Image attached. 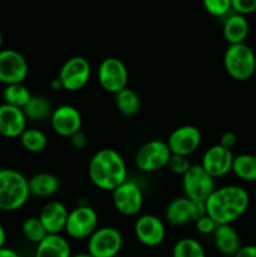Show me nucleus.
<instances>
[{
	"label": "nucleus",
	"instance_id": "obj_6",
	"mask_svg": "<svg viewBox=\"0 0 256 257\" xmlns=\"http://www.w3.org/2000/svg\"><path fill=\"white\" fill-rule=\"evenodd\" d=\"M171 155L172 153L165 141L152 140L141 146L136 153L135 162L138 170L142 172H157L167 167Z\"/></svg>",
	"mask_w": 256,
	"mask_h": 257
},
{
	"label": "nucleus",
	"instance_id": "obj_26",
	"mask_svg": "<svg viewBox=\"0 0 256 257\" xmlns=\"http://www.w3.org/2000/svg\"><path fill=\"white\" fill-rule=\"evenodd\" d=\"M32 97L33 94L30 93L29 88L25 87L23 83L5 85L3 89V99L5 104L20 108V109H24L27 107Z\"/></svg>",
	"mask_w": 256,
	"mask_h": 257
},
{
	"label": "nucleus",
	"instance_id": "obj_40",
	"mask_svg": "<svg viewBox=\"0 0 256 257\" xmlns=\"http://www.w3.org/2000/svg\"><path fill=\"white\" fill-rule=\"evenodd\" d=\"M5 242H7V231H5L4 226L0 223V248L4 247Z\"/></svg>",
	"mask_w": 256,
	"mask_h": 257
},
{
	"label": "nucleus",
	"instance_id": "obj_44",
	"mask_svg": "<svg viewBox=\"0 0 256 257\" xmlns=\"http://www.w3.org/2000/svg\"><path fill=\"white\" fill-rule=\"evenodd\" d=\"M115 257H123V256H119V255H118V256H115Z\"/></svg>",
	"mask_w": 256,
	"mask_h": 257
},
{
	"label": "nucleus",
	"instance_id": "obj_17",
	"mask_svg": "<svg viewBox=\"0 0 256 257\" xmlns=\"http://www.w3.org/2000/svg\"><path fill=\"white\" fill-rule=\"evenodd\" d=\"M28 128L24 110L9 104H0V136L5 138H19Z\"/></svg>",
	"mask_w": 256,
	"mask_h": 257
},
{
	"label": "nucleus",
	"instance_id": "obj_11",
	"mask_svg": "<svg viewBox=\"0 0 256 257\" xmlns=\"http://www.w3.org/2000/svg\"><path fill=\"white\" fill-rule=\"evenodd\" d=\"M113 206L123 216L132 217L138 215L143 206L142 188L137 182L127 180L112 192Z\"/></svg>",
	"mask_w": 256,
	"mask_h": 257
},
{
	"label": "nucleus",
	"instance_id": "obj_31",
	"mask_svg": "<svg viewBox=\"0 0 256 257\" xmlns=\"http://www.w3.org/2000/svg\"><path fill=\"white\" fill-rule=\"evenodd\" d=\"M202 4L206 12L216 18L225 17L232 10L231 0H202Z\"/></svg>",
	"mask_w": 256,
	"mask_h": 257
},
{
	"label": "nucleus",
	"instance_id": "obj_30",
	"mask_svg": "<svg viewBox=\"0 0 256 257\" xmlns=\"http://www.w3.org/2000/svg\"><path fill=\"white\" fill-rule=\"evenodd\" d=\"M22 233L25 237V240L32 243H35V245H38L48 235L40 218L35 217V216L28 217L22 223Z\"/></svg>",
	"mask_w": 256,
	"mask_h": 257
},
{
	"label": "nucleus",
	"instance_id": "obj_16",
	"mask_svg": "<svg viewBox=\"0 0 256 257\" xmlns=\"http://www.w3.org/2000/svg\"><path fill=\"white\" fill-rule=\"evenodd\" d=\"M233 157L231 150L222 147L221 145L211 146L206 152L203 153L201 166L203 170L216 180V178L225 177L226 175L232 170Z\"/></svg>",
	"mask_w": 256,
	"mask_h": 257
},
{
	"label": "nucleus",
	"instance_id": "obj_27",
	"mask_svg": "<svg viewBox=\"0 0 256 257\" xmlns=\"http://www.w3.org/2000/svg\"><path fill=\"white\" fill-rule=\"evenodd\" d=\"M23 110L27 119L33 120V122H43L47 118H50L53 113L52 104L43 95H33L30 102Z\"/></svg>",
	"mask_w": 256,
	"mask_h": 257
},
{
	"label": "nucleus",
	"instance_id": "obj_29",
	"mask_svg": "<svg viewBox=\"0 0 256 257\" xmlns=\"http://www.w3.org/2000/svg\"><path fill=\"white\" fill-rule=\"evenodd\" d=\"M172 257H206V252L200 241L192 237H185L175 243Z\"/></svg>",
	"mask_w": 256,
	"mask_h": 257
},
{
	"label": "nucleus",
	"instance_id": "obj_42",
	"mask_svg": "<svg viewBox=\"0 0 256 257\" xmlns=\"http://www.w3.org/2000/svg\"><path fill=\"white\" fill-rule=\"evenodd\" d=\"M70 257H93V256L88 252H79V253H75V255H72Z\"/></svg>",
	"mask_w": 256,
	"mask_h": 257
},
{
	"label": "nucleus",
	"instance_id": "obj_45",
	"mask_svg": "<svg viewBox=\"0 0 256 257\" xmlns=\"http://www.w3.org/2000/svg\"><path fill=\"white\" fill-rule=\"evenodd\" d=\"M255 39H256V32H255Z\"/></svg>",
	"mask_w": 256,
	"mask_h": 257
},
{
	"label": "nucleus",
	"instance_id": "obj_13",
	"mask_svg": "<svg viewBox=\"0 0 256 257\" xmlns=\"http://www.w3.org/2000/svg\"><path fill=\"white\" fill-rule=\"evenodd\" d=\"M201 141H202L201 131L195 125L186 124L173 130L168 136L166 143L172 155L190 157L198 150Z\"/></svg>",
	"mask_w": 256,
	"mask_h": 257
},
{
	"label": "nucleus",
	"instance_id": "obj_9",
	"mask_svg": "<svg viewBox=\"0 0 256 257\" xmlns=\"http://www.w3.org/2000/svg\"><path fill=\"white\" fill-rule=\"evenodd\" d=\"M98 83L103 90L117 94L128 87V69L124 63L115 57H108L98 67Z\"/></svg>",
	"mask_w": 256,
	"mask_h": 257
},
{
	"label": "nucleus",
	"instance_id": "obj_32",
	"mask_svg": "<svg viewBox=\"0 0 256 257\" xmlns=\"http://www.w3.org/2000/svg\"><path fill=\"white\" fill-rule=\"evenodd\" d=\"M192 166V163L190 162L188 157H185V156H177V155H171L170 161H168V170L172 173L178 176H183L190 167Z\"/></svg>",
	"mask_w": 256,
	"mask_h": 257
},
{
	"label": "nucleus",
	"instance_id": "obj_36",
	"mask_svg": "<svg viewBox=\"0 0 256 257\" xmlns=\"http://www.w3.org/2000/svg\"><path fill=\"white\" fill-rule=\"evenodd\" d=\"M69 140L73 147L77 148V150H84L88 146V137L84 132H82V131H79V132H77L75 135H73Z\"/></svg>",
	"mask_w": 256,
	"mask_h": 257
},
{
	"label": "nucleus",
	"instance_id": "obj_14",
	"mask_svg": "<svg viewBox=\"0 0 256 257\" xmlns=\"http://www.w3.org/2000/svg\"><path fill=\"white\" fill-rule=\"evenodd\" d=\"M133 231L136 238L146 247H157L162 245L166 238V226L163 221L150 213L140 216L136 220Z\"/></svg>",
	"mask_w": 256,
	"mask_h": 257
},
{
	"label": "nucleus",
	"instance_id": "obj_28",
	"mask_svg": "<svg viewBox=\"0 0 256 257\" xmlns=\"http://www.w3.org/2000/svg\"><path fill=\"white\" fill-rule=\"evenodd\" d=\"M23 148L30 153H40L47 148L48 137L38 128H27L19 137Z\"/></svg>",
	"mask_w": 256,
	"mask_h": 257
},
{
	"label": "nucleus",
	"instance_id": "obj_8",
	"mask_svg": "<svg viewBox=\"0 0 256 257\" xmlns=\"http://www.w3.org/2000/svg\"><path fill=\"white\" fill-rule=\"evenodd\" d=\"M215 188V178L211 177L201 165H192L182 176L183 195L191 201L205 202Z\"/></svg>",
	"mask_w": 256,
	"mask_h": 257
},
{
	"label": "nucleus",
	"instance_id": "obj_22",
	"mask_svg": "<svg viewBox=\"0 0 256 257\" xmlns=\"http://www.w3.org/2000/svg\"><path fill=\"white\" fill-rule=\"evenodd\" d=\"M30 196L40 198H48L58 193L60 188V181L53 173L39 172L28 180Z\"/></svg>",
	"mask_w": 256,
	"mask_h": 257
},
{
	"label": "nucleus",
	"instance_id": "obj_18",
	"mask_svg": "<svg viewBox=\"0 0 256 257\" xmlns=\"http://www.w3.org/2000/svg\"><path fill=\"white\" fill-rule=\"evenodd\" d=\"M68 213L64 205L59 201H50L45 203L38 217L42 221L48 235H59L65 230Z\"/></svg>",
	"mask_w": 256,
	"mask_h": 257
},
{
	"label": "nucleus",
	"instance_id": "obj_23",
	"mask_svg": "<svg viewBox=\"0 0 256 257\" xmlns=\"http://www.w3.org/2000/svg\"><path fill=\"white\" fill-rule=\"evenodd\" d=\"M165 217L173 226H183L188 222H192L191 200L185 196L173 198L166 207Z\"/></svg>",
	"mask_w": 256,
	"mask_h": 257
},
{
	"label": "nucleus",
	"instance_id": "obj_2",
	"mask_svg": "<svg viewBox=\"0 0 256 257\" xmlns=\"http://www.w3.org/2000/svg\"><path fill=\"white\" fill-rule=\"evenodd\" d=\"M88 176L93 185L102 191H113L128 180L127 165L115 150L103 148L93 155L88 165Z\"/></svg>",
	"mask_w": 256,
	"mask_h": 257
},
{
	"label": "nucleus",
	"instance_id": "obj_1",
	"mask_svg": "<svg viewBox=\"0 0 256 257\" xmlns=\"http://www.w3.org/2000/svg\"><path fill=\"white\" fill-rule=\"evenodd\" d=\"M205 203L207 216L217 225H232L247 211L250 195L241 186H221L215 188Z\"/></svg>",
	"mask_w": 256,
	"mask_h": 257
},
{
	"label": "nucleus",
	"instance_id": "obj_41",
	"mask_svg": "<svg viewBox=\"0 0 256 257\" xmlns=\"http://www.w3.org/2000/svg\"><path fill=\"white\" fill-rule=\"evenodd\" d=\"M50 88H52L53 90H55V92H57V90L63 89L62 84H60V82H59V79H58V78H55V79H53L52 82H50Z\"/></svg>",
	"mask_w": 256,
	"mask_h": 257
},
{
	"label": "nucleus",
	"instance_id": "obj_24",
	"mask_svg": "<svg viewBox=\"0 0 256 257\" xmlns=\"http://www.w3.org/2000/svg\"><path fill=\"white\" fill-rule=\"evenodd\" d=\"M231 172L238 180L245 182H256V156L251 153L235 156Z\"/></svg>",
	"mask_w": 256,
	"mask_h": 257
},
{
	"label": "nucleus",
	"instance_id": "obj_20",
	"mask_svg": "<svg viewBox=\"0 0 256 257\" xmlns=\"http://www.w3.org/2000/svg\"><path fill=\"white\" fill-rule=\"evenodd\" d=\"M248 32H250V25L245 15L233 13L228 15L223 22L222 35L228 45L245 43Z\"/></svg>",
	"mask_w": 256,
	"mask_h": 257
},
{
	"label": "nucleus",
	"instance_id": "obj_12",
	"mask_svg": "<svg viewBox=\"0 0 256 257\" xmlns=\"http://www.w3.org/2000/svg\"><path fill=\"white\" fill-rule=\"evenodd\" d=\"M29 74V65L22 53L15 49L0 50V83L4 85L24 83Z\"/></svg>",
	"mask_w": 256,
	"mask_h": 257
},
{
	"label": "nucleus",
	"instance_id": "obj_39",
	"mask_svg": "<svg viewBox=\"0 0 256 257\" xmlns=\"http://www.w3.org/2000/svg\"><path fill=\"white\" fill-rule=\"evenodd\" d=\"M0 257H20V255L13 248L4 246V247L0 248Z\"/></svg>",
	"mask_w": 256,
	"mask_h": 257
},
{
	"label": "nucleus",
	"instance_id": "obj_19",
	"mask_svg": "<svg viewBox=\"0 0 256 257\" xmlns=\"http://www.w3.org/2000/svg\"><path fill=\"white\" fill-rule=\"evenodd\" d=\"M213 243L225 257H233L241 247V238L232 225H218L213 232Z\"/></svg>",
	"mask_w": 256,
	"mask_h": 257
},
{
	"label": "nucleus",
	"instance_id": "obj_7",
	"mask_svg": "<svg viewBox=\"0 0 256 257\" xmlns=\"http://www.w3.org/2000/svg\"><path fill=\"white\" fill-rule=\"evenodd\" d=\"M92 74L90 63L84 57H72L64 62L58 74L62 88L67 92H79L88 84Z\"/></svg>",
	"mask_w": 256,
	"mask_h": 257
},
{
	"label": "nucleus",
	"instance_id": "obj_5",
	"mask_svg": "<svg viewBox=\"0 0 256 257\" xmlns=\"http://www.w3.org/2000/svg\"><path fill=\"white\" fill-rule=\"evenodd\" d=\"M98 213L93 207L84 203L78 205L68 213L65 233L73 240H85L98 228Z\"/></svg>",
	"mask_w": 256,
	"mask_h": 257
},
{
	"label": "nucleus",
	"instance_id": "obj_38",
	"mask_svg": "<svg viewBox=\"0 0 256 257\" xmlns=\"http://www.w3.org/2000/svg\"><path fill=\"white\" fill-rule=\"evenodd\" d=\"M233 257H256V245L241 246Z\"/></svg>",
	"mask_w": 256,
	"mask_h": 257
},
{
	"label": "nucleus",
	"instance_id": "obj_10",
	"mask_svg": "<svg viewBox=\"0 0 256 257\" xmlns=\"http://www.w3.org/2000/svg\"><path fill=\"white\" fill-rule=\"evenodd\" d=\"M123 247L122 233L115 227H98L88 238L87 252L93 257H115Z\"/></svg>",
	"mask_w": 256,
	"mask_h": 257
},
{
	"label": "nucleus",
	"instance_id": "obj_4",
	"mask_svg": "<svg viewBox=\"0 0 256 257\" xmlns=\"http://www.w3.org/2000/svg\"><path fill=\"white\" fill-rule=\"evenodd\" d=\"M226 73L237 82L248 80L256 70V54L246 43L228 45L223 54Z\"/></svg>",
	"mask_w": 256,
	"mask_h": 257
},
{
	"label": "nucleus",
	"instance_id": "obj_34",
	"mask_svg": "<svg viewBox=\"0 0 256 257\" xmlns=\"http://www.w3.org/2000/svg\"><path fill=\"white\" fill-rule=\"evenodd\" d=\"M195 223H196V228H197V231L200 233H202V235H213V232H215V230L218 226L217 223H216L215 221L207 215L203 216L202 218L196 221Z\"/></svg>",
	"mask_w": 256,
	"mask_h": 257
},
{
	"label": "nucleus",
	"instance_id": "obj_15",
	"mask_svg": "<svg viewBox=\"0 0 256 257\" xmlns=\"http://www.w3.org/2000/svg\"><path fill=\"white\" fill-rule=\"evenodd\" d=\"M82 124V114L77 108L70 104L59 105L53 109L52 115H50L52 130L60 137L70 138L73 135L79 132Z\"/></svg>",
	"mask_w": 256,
	"mask_h": 257
},
{
	"label": "nucleus",
	"instance_id": "obj_3",
	"mask_svg": "<svg viewBox=\"0 0 256 257\" xmlns=\"http://www.w3.org/2000/svg\"><path fill=\"white\" fill-rule=\"evenodd\" d=\"M30 198L28 178L13 168L0 170V211L15 212L27 205Z\"/></svg>",
	"mask_w": 256,
	"mask_h": 257
},
{
	"label": "nucleus",
	"instance_id": "obj_37",
	"mask_svg": "<svg viewBox=\"0 0 256 257\" xmlns=\"http://www.w3.org/2000/svg\"><path fill=\"white\" fill-rule=\"evenodd\" d=\"M236 143H237V136H236L233 132L227 131V132L222 133V136H221V138H220V143H218V145H221L222 147L227 148V150H231V148L235 147Z\"/></svg>",
	"mask_w": 256,
	"mask_h": 257
},
{
	"label": "nucleus",
	"instance_id": "obj_21",
	"mask_svg": "<svg viewBox=\"0 0 256 257\" xmlns=\"http://www.w3.org/2000/svg\"><path fill=\"white\" fill-rule=\"evenodd\" d=\"M72 248L64 236L47 235L37 245L34 257H70Z\"/></svg>",
	"mask_w": 256,
	"mask_h": 257
},
{
	"label": "nucleus",
	"instance_id": "obj_33",
	"mask_svg": "<svg viewBox=\"0 0 256 257\" xmlns=\"http://www.w3.org/2000/svg\"><path fill=\"white\" fill-rule=\"evenodd\" d=\"M231 7L233 12L246 17L256 12V0H231Z\"/></svg>",
	"mask_w": 256,
	"mask_h": 257
},
{
	"label": "nucleus",
	"instance_id": "obj_35",
	"mask_svg": "<svg viewBox=\"0 0 256 257\" xmlns=\"http://www.w3.org/2000/svg\"><path fill=\"white\" fill-rule=\"evenodd\" d=\"M207 215L206 212V203L203 201H191V218L192 222L202 218Z\"/></svg>",
	"mask_w": 256,
	"mask_h": 257
},
{
	"label": "nucleus",
	"instance_id": "obj_43",
	"mask_svg": "<svg viewBox=\"0 0 256 257\" xmlns=\"http://www.w3.org/2000/svg\"><path fill=\"white\" fill-rule=\"evenodd\" d=\"M3 49V34L2 32H0V50Z\"/></svg>",
	"mask_w": 256,
	"mask_h": 257
},
{
	"label": "nucleus",
	"instance_id": "obj_25",
	"mask_svg": "<svg viewBox=\"0 0 256 257\" xmlns=\"http://www.w3.org/2000/svg\"><path fill=\"white\" fill-rule=\"evenodd\" d=\"M114 102L118 112L124 117H133L141 109L140 95L128 87L114 94Z\"/></svg>",
	"mask_w": 256,
	"mask_h": 257
}]
</instances>
